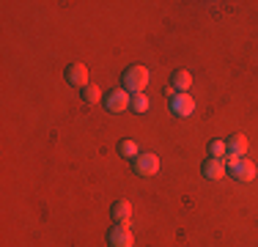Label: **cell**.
Here are the masks:
<instances>
[{
	"label": "cell",
	"mask_w": 258,
	"mask_h": 247,
	"mask_svg": "<svg viewBox=\"0 0 258 247\" xmlns=\"http://www.w3.org/2000/svg\"><path fill=\"white\" fill-rule=\"evenodd\" d=\"M247 154V140L244 135H233V138L225 140V159H239Z\"/></svg>",
	"instance_id": "8"
},
{
	"label": "cell",
	"mask_w": 258,
	"mask_h": 247,
	"mask_svg": "<svg viewBox=\"0 0 258 247\" xmlns=\"http://www.w3.org/2000/svg\"><path fill=\"white\" fill-rule=\"evenodd\" d=\"M225 168H228V173L236 181H242V184H247V181H253L255 178V165L250 162V159H244V157H239V159H225Z\"/></svg>",
	"instance_id": "3"
},
{
	"label": "cell",
	"mask_w": 258,
	"mask_h": 247,
	"mask_svg": "<svg viewBox=\"0 0 258 247\" xmlns=\"http://www.w3.org/2000/svg\"><path fill=\"white\" fill-rule=\"evenodd\" d=\"M121 80H124V91L132 96L143 94L146 88H149V69L146 66H129V69L121 74Z\"/></svg>",
	"instance_id": "1"
},
{
	"label": "cell",
	"mask_w": 258,
	"mask_h": 247,
	"mask_svg": "<svg viewBox=\"0 0 258 247\" xmlns=\"http://www.w3.org/2000/svg\"><path fill=\"white\" fill-rule=\"evenodd\" d=\"M132 168L138 176H154V173L159 170V157L157 154H138V157L132 159Z\"/></svg>",
	"instance_id": "5"
},
{
	"label": "cell",
	"mask_w": 258,
	"mask_h": 247,
	"mask_svg": "<svg viewBox=\"0 0 258 247\" xmlns=\"http://www.w3.org/2000/svg\"><path fill=\"white\" fill-rule=\"evenodd\" d=\"M107 244L110 247H132L135 239H132V231L129 225H113L107 231Z\"/></svg>",
	"instance_id": "6"
},
{
	"label": "cell",
	"mask_w": 258,
	"mask_h": 247,
	"mask_svg": "<svg viewBox=\"0 0 258 247\" xmlns=\"http://www.w3.org/2000/svg\"><path fill=\"white\" fill-rule=\"evenodd\" d=\"M118 154H121V157H124V159H135V157H138V143H132V140H121V143H118Z\"/></svg>",
	"instance_id": "12"
},
{
	"label": "cell",
	"mask_w": 258,
	"mask_h": 247,
	"mask_svg": "<svg viewBox=\"0 0 258 247\" xmlns=\"http://www.w3.org/2000/svg\"><path fill=\"white\" fill-rule=\"evenodd\" d=\"M129 102H132V96H129L124 88H113V91L104 94V107H107L110 113H124L129 107Z\"/></svg>",
	"instance_id": "4"
},
{
	"label": "cell",
	"mask_w": 258,
	"mask_h": 247,
	"mask_svg": "<svg viewBox=\"0 0 258 247\" xmlns=\"http://www.w3.org/2000/svg\"><path fill=\"white\" fill-rule=\"evenodd\" d=\"M209 157L212 159H225V143L223 140H212V143H209Z\"/></svg>",
	"instance_id": "14"
},
{
	"label": "cell",
	"mask_w": 258,
	"mask_h": 247,
	"mask_svg": "<svg viewBox=\"0 0 258 247\" xmlns=\"http://www.w3.org/2000/svg\"><path fill=\"white\" fill-rule=\"evenodd\" d=\"M110 214H113V220L118 222V225H129V217H132V203L124 201V198H118V201L113 203V209H110Z\"/></svg>",
	"instance_id": "9"
},
{
	"label": "cell",
	"mask_w": 258,
	"mask_h": 247,
	"mask_svg": "<svg viewBox=\"0 0 258 247\" xmlns=\"http://www.w3.org/2000/svg\"><path fill=\"white\" fill-rule=\"evenodd\" d=\"M129 110H135V113H146V110H149V99H146L143 94L132 96V102H129Z\"/></svg>",
	"instance_id": "15"
},
{
	"label": "cell",
	"mask_w": 258,
	"mask_h": 247,
	"mask_svg": "<svg viewBox=\"0 0 258 247\" xmlns=\"http://www.w3.org/2000/svg\"><path fill=\"white\" fill-rule=\"evenodd\" d=\"M66 83H72V85H77L80 91L88 85V66L85 64H69L66 66Z\"/></svg>",
	"instance_id": "7"
},
{
	"label": "cell",
	"mask_w": 258,
	"mask_h": 247,
	"mask_svg": "<svg viewBox=\"0 0 258 247\" xmlns=\"http://www.w3.org/2000/svg\"><path fill=\"white\" fill-rule=\"evenodd\" d=\"M225 159H212L209 157L206 162H204V168H201V173H204L206 178H212V181H217V178H223L225 176Z\"/></svg>",
	"instance_id": "10"
},
{
	"label": "cell",
	"mask_w": 258,
	"mask_h": 247,
	"mask_svg": "<svg viewBox=\"0 0 258 247\" xmlns=\"http://www.w3.org/2000/svg\"><path fill=\"white\" fill-rule=\"evenodd\" d=\"M80 96H83V102H85V104H96V102L102 99V91L96 88V85H85Z\"/></svg>",
	"instance_id": "13"
},
{
	"label": "cell",
	"mask_w": 258,
	"mask_h": 247,
	"mask_svg": "<svg viewBox=\"0 0 258 247\" xmlns=\"http://www.w3.org/2000/svg\"><path fill=\"white\" fill-rule=\"evenodd\" d=\"M189 85H192V77H189V72H176L173 74V91L176 94H184V91H189Z\"/></svg>",
	"instance_id": "11"
},
{
	"label": "cell",
	"mask_w": 258,
	"mask_h": 247,
	"mask_svg": "<svg viewBox=\"0 0 258 247\" xmlns=\"http://www.w3.org/2000/svg\"><path fill=\"white\" fill-rule=\"evenodd\" d=\"M165 94H168V107L176 118H189V115L195 113V102L189 94H176L173 88H168Z\"/></svg>",
	"instance_id": "2"
}]
</instances>
